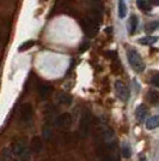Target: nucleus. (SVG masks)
Instances as JSON below:
<instances>
[{"instance_id": "nucleus-1", "label": "nucleus", "mask_w": 159, "mask_h": 161, "mask_svg": "<svg viewBox=\"0 0 159 161\" xmlns=\"http://www.w3.org/2000/svg\"><path fill=\"white\" fill-rule=\"evenodd\" d=\"M127 59H128L131 67L136 74H141L145 70V63L142 60L141 55L135 49H129L127 52Z\"/></svg>"}, {"instance_id": "nucleus-2", "label": "nucleus", "mask_w": 159, "mask_h": 161, "mask_svg": "<svg viewBox=\"0 0 159 161\" xmlns=\"http://www.w3.org/2000/svg\"><path fill=\"white\" fill-rule=\"evenodd\" d=\"M81 28L87 37H95L98 31V23L91 17H85L81 20Z\"/></svg>"}, {"instance_id": "nucleus-3", "label": "nucleus", "mask_w": 159, "mask_h": 161, "mask_svg": "<svg viewBox=\"0 0 159 161\" xmlns=\"http://www.w3.org/2000/svg\"><path fill=\"white\" fill-rule=\"evenodd\" d=\"M115 93H116L120 100L123 101V102L128 101V99H129V90L122 80H116L115 82Z\"/></svg>"}, {"instance_id": "nucleus-4", "label": "nucleus", "mask_w": 159, "mask_h": 161, "mask_svg": "<svg viewBox=\"0 0 159 161\" xmlns=\"http://www.w3.org/2000/svg\"><path fill=\"white\" fill-rule=\"evenodd\" d=\"M90 125H91V115L89 112H85L81 117V120H80L79 131L81 134V137H86L87 136L89 130H90Z\"/></svg>"}, {"instance_id": "nucleus-5", "label": "nucleus", "mask_w": 159, "mask_h": 161, "mask_svg": "<svg viewBox=\"0 0 159 161\" xmlns=\"http://www.w3.org/2000/svg\"><path fill=\"white\" fill-rule=\"evenodd\" d=\"M33 117V106L30 103H24L22 108H20V118L24 123H29L31 121Z\"/></svg>"}, {"instance_id": "nucleus-6", "label": "nucleus", "mask_w": 159, "mask_h": 161, "mask_svg": "<svg viewBox=\"0 0 159 161\" xmlns=\"http://www.w3.org/2000/svg\"><path fill=\"white\" fill-rule=\"evenodd\" d=\"M28 152L27 149V143L23 141V140H19V141H16L12 144V153L18 156H23Z\"/></svg>"}, {"instance_id": "nucleus-7", "label": "nucleus", "mask_w": 159, "mask_h": 161, "mask_svg": "<svg viewBox=\"0 0 159 161\" xmlns=\"http://www.w3.org/2000/svg\"><path fill=\"white\" fill-rule=\"evenodd\" d=\"M69 121H71V115H69V113H62L55 119L54 124H55L56 128H62V126H65L67 124H69Z\"/></svg>"}, {"instance_id": "nucleus-8", "label": "nucleus", "mask_w": 159, "mask_h": 161, "mask_svg": "<svg viewBox=\"0 0 159 161\" xmlns=\"http://www.w3.org/2000/svg\"><path fill=\"white\" fill-rule=\"evenodd\" d=\"M43 148V144H42V141H41L40 137L35 136L33 140H31V143H30V149L35 152V153H40Z\"/></svg>"}, {"instance_id": "nucleus-9", "label": "nucleus", "mask_w": 159, "mask_h": 161, "mask_svg": "<svg viewBox=\"0 0 159 161\" xmlns=\"http://www.w3.org/2000/svg\"><path fill=\"white\" fill-rule=\"evenodd\" d=\"M138 25H139V19L135 14L131 16L129 18V22H128V30H129V34H135L136 29H138Z\"/></svg>"}, {"instance_id": "nucleus-10", "label": "nucleus", "mask_w": 159, "mask_h": 161, "mask_svg": "<svg viewBox=\"0 0 159 161\" xmlns=\"http://www.w3.org/2000/svg\"><path fill=\"white\" fill-rule=\"evenodd\" d=\"M117 12H119V17L122 19L125 18L128 14V7L125 0H119V4H117Z\"/></svg>"}, {"instance_id": "nucleus-11", "label": "nucleus", "mask_w": 159, "mask_h": 161, "mask_svg": "<svg viewBox=\"0 0 159 161\" xmlns=\"http://www.w3.org/2000/svg\"><path fill=\"white\" fill-rule=\"evenodd\" d=\"M147 115V107L145 105H140L135 109V117L139 121H142Z\"/></svg>"}, {"instance_id": "nucleus-12", "label": "nucleus", "mask_w": 159, "mask_h": 161, "mask_svg": "<svg viewBox=\"0 0 159 161\" xmlns=\"http://www.w3.org/2000/svg\"><path fill=\"white\" fill-rule=\"evenodd\" d=\"M146 128L148 130H153V129L159 128V115H153L151 118H148L146 120Z\"/></svg>"}, {"instance_id": "nucleus-13", "label": "nucleus", "mask_w": 159, "mask_h": 161, "mask_svg": "<svg viewBox=\"0 0 159 161\" xmlns=\"http://www.w3.org/2000/svg\"><path fill=\"white\" fill-rule=\"evenodd\" d=\"M136 5L142 12H150L152 10V4H150V1L147 0H136Z\"/></svg>"}, {"instance_id": "nucleus-14", "label": "nucleus", "mask_w": 159, "mask_h": 161, "mask_svg": "<svg viewBox=\"0 0 159 161\" xmlns=\"http://www.w3.org/2000/svg\"><path fill=\"white\" fill-rule=\"evenodd\" d=\"M52 90H53L52 86H49V84H42L40 87V89H38V93H40V96L42 99H46V97H48L50 95Z\"/></svg>"}, {"instance_id": "nucleus-15", "label": "nucleus", "mask_w": 159, "mask_h": 161, "mask_svg": "<svg viewBox=\"0 0 159 161\" xmlns=\"http://www.w3.org/2000/svg\"><path fill=\"white\" fill-rule=\"evenodd\" d=\"M147 99L152 105H158L159 103V92L157 90H150L147 93Z\"/></svg>"}, {"instance_id": "nucleus-16", "label": "nucleus", "mask_w": 159, "mask_h": 161, "mask_svg": "<svg viewBox=\"0 0 159 161\" xmlns=\"http://www.w3.org/2000/svg\"><path fill=\"white\" fill-rule=\"evenodd\" d=\"M158 41V37L157 36H145V37H141L139 40V43L140 45H153V43H156Z\"/></svg>"}, {"instance_id": "nucleus-17", "label": "nucleus", "mask_w": 159, "mask_h": 161, "mask_svg": "<svg viewBox=\"0 0 159 161\" xmlns=\"http://www.w3.org/2000/svg\"><path fill=\"white\" fill-rule=\"evenodd\" d=\"M122 156L125 159H129L132 156V150H131V146L128 143H123L122 144Z\"/></svg>"}, {"instance_id": "nucleus-18", "label": "nucleus", "mask_w": 159, "mask_h": 161, "mask_svg": "<svg viewBox=\"0 0 159 161\" xmlns=\"http://www.w3.org/2000/svg\"><path fill=\"white\" fill-rule=\"evenodd\" d=\"M59 101H60V103H62V105H71L72 103V96L69 94H66V93H64V94H61L60 95V97H59Z\"/></svg>"}, {"instance_id": "nucleus-19", "label": "nucleus", "mask_w": 159, "mask_h": 161, "mask_svg": "<svg viewBox=\"0 0 159 161\" xmlns=\"http://www.w3.org/2000/svg\"><path fill=\"white\" fill-rule=\"evenodd\" d=\"M33 46H35V41H33V40L25 41V42H23L19 47H18V51H19V52H24V51L30 49V48L33 47Z\"/></svg>"}, {"instance_id": "nucleus-20", "label": "nucleus", "mask_w": 159, "mask_h": 161, "mask_svg": "<svg viewBox=\"0 0 159 161\" xmlns=\"http://www.w3.org/2000/svg\"><path fill=\"white\" fill-rule=\"evenodd\" d=\"M158 29H159V20H157V22H151V23H148L145 27L146 33H153V31H156Z\"/></svg>"}, {"instance_id": "nucleus-21", "label": "nucleus", "mask_w": 159, "mask_h": 161, "mask_svg": "<svg viewBox=\"0 0 159 161\" xmlns=\"http://www.w3.org/2000/svg\"><path fill=\"white\" fill-rule=\"evenodd\" d=\"M43 137L46 140H49L52 137V128H50L49 124H47V125L43 126Z\"/></svg>"}, {"instance_id": "nucleus-22", "label": "nucleus", "mask_w": 159, "mask_h": 161, "mask_svg": "<svg viewBox=\"0 0 159 161\" xmlns=\"http://www.w3.org/2000/svg\"><path fill=\"white\" fill-rule=\"evenodd\" d=\"M151 83H152V86H154L156 88H159V74H156L152 78H151Z\"/></svg>"}, {"instance_id": "nucleus-23", "label": "nucleus", "mask_w": 159, "mask_h": 161, "mask_svg": "<svg viewBox=\"0 0 159 161\" xmlns=\"http://www.w3.org/2000/svg\"><path fill=\"white\" fill-rule=\"evenodd\" d=\"M106 57H110V58H116V57H117V53H116V51H109V52H108V53L105 54Z\"/></svg>"}, {"instance_id": "nucleus-24", "label": "nucleus", "mask_w": 159, "mask_h": 161, "mask_svg": "<svg viewBox=\"0 0 159 161\" xmlns=\"http://www.w3.org/2000/svg\"><path fill=\"white\" fill-rule=\"evenodd\" d=\"M89 48V43H83V46L80 47V52H84V49H87Z\"/></svg>"}, {"instance_id": "nucleus-25", "label": "nucleus", "mask_w": 159, "mask_h": 161, "mask_svg": "<svg viewBox=\"0 0 159 161\" xmlns=\"http://www.w3.org/2000/svg\"><path fill=\"white\" fill-rule=\"evenodd\" d=\"M151 3L154 4V5H157V6H159V0H151Z\"/></svg>"}]
</instances>
